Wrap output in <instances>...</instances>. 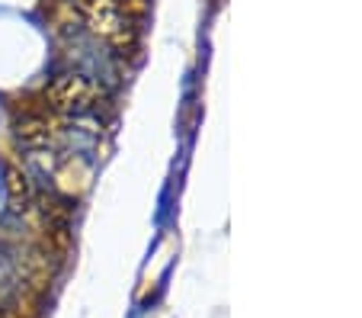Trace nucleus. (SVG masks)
Instances as JSON below:
<instances>
[{
    "label": "nucleus",
    "mask_w": 362,
    "mask_h": 318,
    "mask_svg": "<svg viewBox=\"0 0 362 318\" xmlns=\"http://www.w3.org/2000/svg\"><path fill=\"white\" fill-rule=\"evenodd\" d=\"M74 10L87 23V33H93L96 39L116 45H125L132 39V16L122 0H74Z\"/></svg>",
    "instance_id": "1"
},
{
    "label": "nucleus",
    "mask_w": 362,
    "mask_h": 318,
    "mask_svg": "<svg viewBox=\"0 0 362 318\" xmlns=\"http://www.w3.org/2000/svg\"><path fill=\"white\" fill-rule=\"evenodd\" d=\"M45 97L48 106L64 113V116H90L103 97V87L96 81H90L87 74H81V71H68V74L52 81Z\"/></svg>",
    "instance_id": "2"
},
{
    "label": "nucleus",
    "mask_w": 362,
    "mask_h": 318,
    "mask_svg": "<svg viewBox=\"0 0 362 318\" xmlns=\"http://www.w3.org/2000/svg\"><path fill=\"white\" fill-rule=\"evenodd\" d=\"M68 42H71V55L81 62V74H87L90 81L96 84H112L116 81V58L112 52L103 45V39H96L93 33H68Z\"/></svg>",
    "instance_id": "3"
},
{
    "label": "nucleus",
    "mask_w": 362,
    "mask_h": 318,
    "mask_svg": "<svg viewBox=\"0 0 362 318\" xmlns=\"http://www.w3.org/2000/svg\"><path fill=\"white\" fill-rule=\"evenodd\" d=\"M20 296V273L10 263H0V309H7Z\"/></svg>",
    "instance_id": "4"
}]
</instances>
